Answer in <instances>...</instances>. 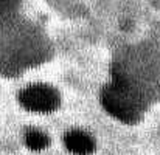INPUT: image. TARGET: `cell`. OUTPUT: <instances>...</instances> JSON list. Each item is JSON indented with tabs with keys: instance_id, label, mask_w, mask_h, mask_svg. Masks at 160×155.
I'll list each match as a JSON object with an SVG mask.
<instances>
[{
	"instance_id": "cell-1",
	"label": "cell",
	"mask_w": 160,
	"mask_h": 155,
	"mask_svg": "<svg viewBox=\"0 0 160 155\" xmlns=\"http://www.w3.org/2000/svg\"><path fill=\"white\" fill-rule=\"evenodd\" d=\"M101 104L113 118L126 124H134L142 113V104L137 92L123 78H115L103 89Z\"/></svg>"
},
{
	"instance_id": "cell-2",
	"label": "cell",
	"mask_w": 160,
	"mask_h": 155,
	"mask_svg": "<svg viewBox=\"0 0 160 155\" xmlns=\"http://www.w3.org/2000/svg\"><path fill=\"white\" fill-rule=\"evenodd\" d=\"M19 103L23 109L30 112L50 113L59 107L61 98L53 87L47 84H33L20 92Z\"/></svg>"
},
{
	"instance_id": "cell-3",
	"label": "cell",
	"mask_w": 160,
	"mask_h": 155,
	"mask_svg": "<svg viewBox=\"0 0 160 155\" xmlns=\"http://www.w3.org/2000/svg\"><path fill=\"white\" fill-rule=\"evenodd\" d=\"M64 144L68 152L75 155H89L95 151V140L84 130H70L64 137Z\"/></svg>"
},
{
	"instance_id": "cell-4",
	"label": "cell",
	"mask_w": 160,
	"mask_h": 155,
	"mask_svg": "<svg viewBox=\"0 0 160 155\" xmlns=\"http://www.w3.org/2000/svg\"><path fill=\"white\" fill-rule=\"evenodd\" d=\"M48 143H50V140L42 130L31 129V130H28L25 133V146L28 149H31V151L41 152V151H44L48 146Z\"/></svg>"
},
{
	"instance_id": "cell-5",
	"label": "cell",
	"mask_w": 160,
	"mask_h": 155,
	"mask_svg": "<svg viewBox=\"0 0 160 155\" xmlns=\"http://www.w3.org/2000/svg\"><path fill=\"white\" fill-rule=\"evenodd\" d=\"M17 6V0H0V17L9 14Z\"/></svg>"
}]
</instances>
